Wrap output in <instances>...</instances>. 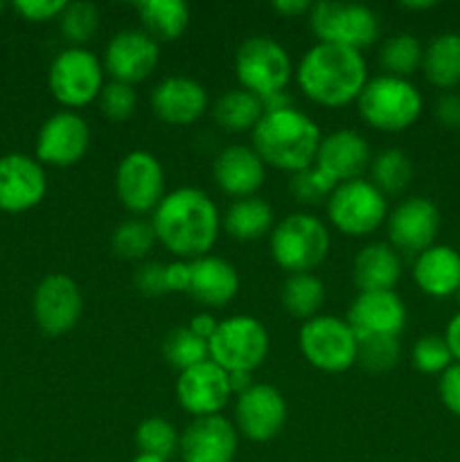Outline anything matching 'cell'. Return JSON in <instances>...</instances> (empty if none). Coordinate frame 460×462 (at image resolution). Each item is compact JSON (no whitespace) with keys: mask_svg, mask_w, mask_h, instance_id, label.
<instances>
[{"mask_svg":"<svg viewBox=\"0 0 460 462\" xmlns=\"http://www.w3.org/2000/svg\"><path fill=\"white\" fill-rule=\"evenodd\" d=\"M156 242L176 260H198L210 255L221 233V212L210 194L183 185L162 197L152 212Z\"/></svg>","mask_w":460,"mask_h":462,"instance_id":"cell-1","label":"cell"},{"mask_svg":"<svg viewBox=\"0 0 460 462\" xmlns=\"http://www.w3.org/2000/svg\"><path fill=\"white\" fill-rule=\"evenodd\" d=\"M293 79L302 95L318 106L343 108L359 99L370 77L359 50L316 43L298 61Z\"/></svg>","mask_w":460,"mask_h":462,"instance_id":"cell-2","label":"cell"},{"mask_svg":"<svg viewBox=\"0 0 460 462\" xmlns=\"http://www.w3.org/2000/svg\"><path fill=\"white\" fill-rule=\"evenodd\" d=\"M323 131L311 116L296 106L266 111L251 131V147L273 170L296 171L314 165Z\"/></svg>","mask_w":460,"mask_h":462,"instance_id":"cell-3","label":"cell"},{"mask_svg":"<svg viewBox=\"0 0 460 462\" xmlns=\"http://www.w3.org/2000/svg\"><path fill=\"white\" fill-rule=\"evenodd\" d=\"M329 246L327 226L311 212H291L269 235L271 257L287 275L314 273L327 260Z\"/></svg>","mask_w":460,"mask_h":462,"instance_id":"cell-4","label":"cell"},{"mask_svg":"<svg viewBox=\"0 0 460 462\" xmlns=\"http://www.w3.org/2000/svg\"><path fill=\"white\" fill-rule=\"evenodd\" d=\"M361 120L382 134H401L419 120L424 108L422 93L410 79L377 75L368 79L356 99Z\"/></svg>","mask_w":460,"mask_h":462,"instance_id":"cell-5","label":"cell"},{"mask_svg":"<svg viewBox=\"0 0 460 462\" xmlns=\"http://www.w3.org/2000/svg\"><path fill=\"white\" fill-rule=\"evenodd\" d=\"M293 72L296 68H293L291 54L273 36H248L235 52V75H237L239 88L262 99L287 90Z\"/></svg>","mask_w":460,"mask_h":462,"instance_id":"cell-6","label":"cell"},{"mask_svg":"<svg viewBox=\"0 0 460 462\" xmlns=\"http://www.w3.org/2000/svg\"><path fill=\"white\" fill-rule=\"evenodd\" d=\"M210 361L225 373H255L271 352V334L260 319L235 314L219 320L207 341Z\"/></svg>","mask_w":460,"mask_h":462,"instance_id":"cell-7","label":"cell"},{"mask_svg":"<svg viewBox=\"0 0 460 462\" xmlns=\"http://www.w3.org/2000/svg\"><path fill=\"white\" fill-rule=\"evenodd\" d=\"M307 21L311 34L316 36V43L343 45L359 52L377 43L382 34L377 14L368 5L359 3H336V0L311 3Z\"/></svg>","mask_w":460,"mask_h":462,"instance_id":"cell-8","label":"cell"},{"mask_svg":"<svg viewBox=\"0 0 460 462\" xmlns=\"http://www.w3.org/2000/svg\"><path fill=\"white\" fill-rule=\"evenodd\" d=\"M298 347L307 364L320 373L341 374L356 365V334L338 316L318 314L305 320L298 332Z\"/></svg>","mask_w":460,"mask_h":462,"instance_id":"cell-9","label":"cell"},{"mask_svg":"<svg viewBox=\"0 0 460 462\" xmlns=\"http://www.w3.org/2000/svg\"><path fill=\"white\" fill-rule=\"evenodd\" d=\"M325 212L329 224L345 237H368L386 224L391 208L368 179H354L336 185L325 203Z\"/></svg>","mask_w":460,"mask_h":462,"instance_id":"cell-10","label":"cell"},{"mask_svg":"<svg viewBox=\"0 0 460 462\" xmlns=\"http://www.w3.org/2000/svg\"><path fill=\"white\" fill-rule=\"evenodd\" d=\"M104 63L88 48H66L54 57L48 72V86L59 104L75 111L97 102L104 88Z\"/></svg>","mask_w":460,"mask_h":462,"instance_id":"cell-11","label":"cell"},{"mask_svg":"<svg viewBox=\"0 0 460 462\" xmlns=\"http://www.w3.org/2000/svg\"><path fill=\"white\" fill-rule=\"evenodd\" d=\"M115 197L131 215H152L165 197V170L162 162L144 149L126 153L115 167Z\"/></svg>","mask_w":460,"mask_h":462,"instance_id":"cell-12","label":"cell"},{"mask_svg":"<svg viewBox=\"0 0 460 462\" xmlns=\"http://www.w3.org/2000/svg\"><path fill=\"white\" fill-rule=\"evenodd\" d=\"M34 320L48 337L72 332L84 314V293L66 273H50L36 287L32 298Z\"/></svg>","mask_w":460,"mask_h":462,"instance_id":"cell-13","label":"cell"},{"mask_svg":"<svg viewBox=\"0 0 460 462\" xmlns=\"http://www.w3.org/2000/svg\"><path fill=\"white\" fill-rule=\"evenodd\" d=\"M289 409L282 393L271 383H253L235 400L233 424L251 442H269L282 433Z\"/></svg>","mask_w":460,"mask_h":462,"instance_id":"cell-14","label":"cell"},{"mask_svg":"<svg viewBox=\"0 0 460 462\" xmlns=\"http://www.w3.org/2000/svg\"><path fill=\"white\" fill-rule=\"evenodd\" d=\"M440 230V210L427 197H406L388 212L386 235L388 244L397 253L419 255L436 244Z\"/></svg>","mask_w":460,"mask_h":462,"instance_id":"cell-15","label":"cell"},{"mask_svg":"<svg viewBox=\"0 0 460 462\" xmlns=\"http://www.w3.org/2000/svg\"><path fill=\"white\" fill-rule=\"evenodd\" d=\"M102 63L111 81L135 86L149 79L161 63V43L140 27L122 30L106 43Z\"/></svg>","mask_w":460,"mask_h":462,"instance_id":"cell-16","label":"cell"},{"mask_svg":"<svg viewBox=\"0 0 460 462\" xmlns=\"http://www.w3.org/2000/svg\"><path fill=\"white\" fill-rule=\"evenodd\" d=\"M174 393L180 409L192 415V420L221 415L233 397L230 374L210 359L179 373Z\"/></svg>","mask_w":460,"mask_h":462,"instance_id":"cell-17","label":"cell"},{"mask_svg":"<svg viewBox=\"0 0 460 462\" xmlns=\"http://www.w3.org/2000/svg\"><path fill=\"white\" fill-rule=\"evenodd\" d=\"M90 126L77 111H59L43 122L36 138V161L50 167H72L88 153Z\"/></svg>","mask_w":460,"mask_h":462,"instance_id":"cell-18","label":"cell"},{"mask_svg":"<svg viewBox=\"0 0 460 462\" xmlns=\"http://www.w3.org/2000/svg\"><path fill=\"white\" fill-rule=\"evenodd\" d=\"M153 116L170 126H189L210 108L207 88L188 75H170L158 81L149 95Z\"/></svg>","mask_w":460,"mask_h":462,"instance_id":"cell-19","label":"cell"},{"mask_svg":"<svg viewBox=\"0 0 460 462\" xmlns=\"http://www.w3.org/2000/svg\"><path fill=\"white\" fill-rule=\"evenodd\" d=\"M239 433L225 415L194 418L180 431V462H233L237 456Z\"/></svg>","mask_w":460,"mask_h":462,"instance_id":"cell-20","label":"cell"},{"mask_svg":"<svg viewBox=\"0 0 460 462\" xmlns=\"http://www.w3.org/2000/svg\"><path fill=\"white\" fill-rule=\"evenodd\" d=\"M48 192V176L36 158L7 153L0 158V210L25 212Z\"/></svg>","mask_w":460,"mask_h":462,"instance_id":"cell-21","label":"cell"},{"mask_svg":"<svg viewBox=\"0 0 460 462\" xmlns=\"http://www.w3.org/2000/svg\"><path fill=\"white\" fill-rule=\"evenodd\" d=\"M345 320L356 337H400L409 320V311L397 291H359L350 302Z\"/></svg>","mask_w":460,"mask_h":462,"instance_id":"cell-22","label":"cell"},{"mask_svg":"<svg viewBox=\"0 0 460 462\" xmlns=\"http://www.w3.org/2000/svg\"><path fill=\"white\" fill-rule=\"evenodd\" d=\"M212 179L225 197H255L266 180V165L251 144H228L212 161Z\"/></svg>","mask_w":460,"mask_h":462,"instance_id":"cell-23","label":"cell"},{"mask_svg":"<svg viewBox=\"0 0 460 462\" xmlns=\"http://www.w3.org/2000/svg\"><path fill=\"white\" fill-rule=\"evenodd\" d=\"M373 162L370 143L354 129H336L323 135L314 165L325 174L332 176L336 183L363 179Z\"/></svg>","mask_w":460,"mask_h":462,"instance_id":"cell-24","label":"cell"},{"mask_svg":"<svg viewBox=\"0 0 460 462\" xmlns=\"http://www.w3.org/2000/svg\"><path fill=\"white\" fill-rule=\"evenodd\" d=\"M239 273L235 264L216 255L189 260L188 296L207 310L230 305L239 293Z\"/></svg>","mask_w":460,"mask_h":462,"instance_id":"cell-25","label":"cell"},{"mask_svg":"<svg viewBox=\"0 0 460 462\" xmlns=\"http://www.w3.org/2000/svg\"><path fill=\"white\" fill-rule=\"evenodd\" d=\"M413 280L427 296H454L460 289V253L446 244H433L415 255Z\"/></svg>","mask_w":460,"mask_h":462,"instance_id":"cell-26","label":"cell"},{"mask_svg":"<svg viewBox=\"0 0 460 462\" xmlns=\"http://www.w3.org/2000/svg\"><path fill=\"white\" fill-rule=\"evenodd\" d=\"M401 257L388 242H370L352 262V282L359 291H395L401 280Z\"/></svg>","mask_w":460,"mask_h":462,"instance_id":"cell-27","label":"cell"},{"mask_svg":"<svg viewBox=\"0 0 460 462\" xmlns=\"http://www.w3.org/2000/svg\"><path fill=\"white\" fill-rule=\"evenodd\" d=\"M275 226V212L260 194L246 199H235L221 215V230L235 242H260L271 235Z\"/></svg>","mask_w":460,"mask_h":462,"instance_id":"cell-28","label":"cell"},{"mask_svg":"<svg viewBox=\"0 0 460 462\" xmlns=\"http://www.w3.org/2000/svg\"><path fill=\"white\" fill-rule=\"evenodd\" d=\"M140 30L147 32L156 43H171L188 32L192 14L183 0H143L135 3Z\"/></svg>","mask_w":460,"mask_h":462,"instance_id":"cell-29","label":"cell"},{"mask_svg":"<svg viewBox=\"0 0 460 462\" xmlns=\"http://www.w3.org/2000/svg\"><path fill=\"white\" fill-rule=\"evenodd\" d=\"M422 72L437 88H454L460 84V34L442 32L424 48Z\"/></svg>","mask_w":460,"mask_h":462,"instance_id":"cell-30","label":"cell"},{"mask_svg":"<svg viewBox=\"0 0 460 462\" xmlns=\"http://www.w3.org/2000/svg\"><path fill=\"white\" fill-rule=\"evenodd\" d=\"M264 116L262 97L248 93L244 88H230L221 93L212 104V117L216 126L230 134H246L257 126Z\"/></svg>","mask_w":460,"mask_h":462,"instance_id":"cell-31","label":"cell"},{"mask_svg":"<svg viewBox=\"0 0 460 462\" xmlns=\"http://www.w3.org/2000/svg\"><path fill=\"white\" fill-rule=\"evenodd\" d=\"M280 300L287 314L305 323L318 316L320 307L325 305V282L316 273L287 275L280 289Z\"/></svg>","mask_w":460,"mask_h":462,"instance_id":"cell-32","label":"cell"},{"mask_svg":"<svg viewBox=\"0 0 460 462\" xmlns=\"http://www.w3.org/2000/svg\"><path fill=\"white\" fill-rule=\"evenodd\" d=\"M368 180L383 194V197H397L406 192L413 180V161L401 149H383L368 167Z\"/></svg>","mask_w":460,"mask_h":462,"instance_id":"cell-33","label":"cell"},{"mask_svg":"<svg viewBox=\"0 0 460 462\" xmlns=\"http://www.w3.org/2000/svg\"><path fill=\"white\" fill-rule=\"evenodd\" d=\"M422 59L424 45L419 43L418 36L409 34V32L388 36L379 48V66L383 68V75L409 79L413 72L422 68Z\"/></svg>","mask_w":460,"mask_h":462,"instance_id":"cell-34","label":"cell"},{"mask_svg":"<svg viewBox=\"0 0 460 462\" xmlns=\"http://www.w3.org/2000/svg\"><path fill=\"white\" fill-rule=\"evenodd\" d=\"M156 233L149 219L143 217H131L117 224L111 235V248L115 257L129 262H143L156 246Z\"/></svg>","mask_w":460,"mask_h":462,"instance_id":"cell-35","label":"cell"},{"mask_svg":"<svg viewBox=\"0 0 460 462\" xmlns=\"http://www.w3.org/2000/svg\"><path fill=\"white\" fill-rule=\"evenodd\" d=\"M133 440L140 454L161 456V458L170 462L179 454L180 433L176 431V427L170 420L161 418V415H152V418L143 420L138 424Z\"/></svg>","mask_w":460,"mask_h":462,"instance_id":"cell-36","label":"cell"},{"mask_svg":"<svg viewBox=\"0 0 460 462\" xmlns=\"http://www.w3.org/2000/svg\"><path fill=\"white\" fill-rule=\"evenodd\" d=\"M401 359L400 337H356V365L373 374L391 373Z\"/></svg>","mask_w":460,"mask_h":462,"instance_id":"cell-37","label":"cell"},{"mask_svg":"<svg viewBox=\"0 0 460 462\" xmlns=\"http://www.w3.org/2000/svg\"><path fill=\"white\" fill-rule=\"evenodd\" d=\"M57 21L70 48H86V43L93 41L99 30V9L88 0H75V3H66Z\"/></svg>","mask_w":460,"mask_h":462,"instance_id":"cell-38","label":"cell"},{"mask_svg":"<svg viewBox=\"0 0 460 462\" xmlns=\"http://www.w3.org/2000/svg\"><path fill=\"white\" fill-rule=\"evenodd\" d=\"M162 355H165L167 364L179 370V373L210 359L207 341L198 338L188 325L185 328H174L167 334L165 341H162Z\"/></svg>","mask_w":460,"mask_h":462,"instance_id":"cell-39","label":"cell"},{"mask_svg":"<svg viewBox=\"0 0 460 462\" xmlns=\"http://www.w3.org/2000/svg\"><path fill=\"white\" fill-rule=\"evenodd\" d=\"M336 180L329 174H325L320 167L311 165L307 170L296 171L291 174L289 180V192L302 206H320V203H327V199L332 197V192L336 189Z\"/></svg>","mask_w":460,"mask_h":462,"instance_id":"cell-40","label":"cell"},{"mask_svg":"<svg viewBox=\"0 0 460 462\" xmlns=\"http://www.w3.org/2000/svg\"><path fill=\"white\" fill-rule=\"evenodd\" d=\"M410 361H413L415 370H419L422 374H442L451 364H454V356H451V350L449 346H446L445 337L424 334V337H419L418 341L413 343Z\"/></svg>","mask_w":460,"mask_h":462,"instance_id":"cell-41","label":"cell"},{"mask_svg":"<svg viewBox=\"0 0 460 462\" xmlns=\"http://www.w3.org/2000/svg\"><path fill=\"white\" fill-rule=\"evenodd\" d=\"M97 106L106 120L124 122L138 108V90L122 81H106L97 97Z\"/></svg>","mask_w":460,"mask_h":462,"instance_id":"cell-42","label":"cell"},{"mask_svg":"<svg viewBox=\"0 0 460 462\" xmlns=\"http://www.w3.org/2000/svg\"><path fill=\"white\" fill-rule=\"evenodd\" d=\"M133 284L143 296H165V293H170V289H167V264H162V262H140L133 271Z\"/></svg>","mask_w":460,"mask_h":462,"instance_id":"cell-43","label":"cell"},{"mask_svg":"<svg viewBox=\"0 0 460 462\" xmlns=\"http://www.w3.org/2000/svg\"><path fill=\"white\" fill-rule=\"evenodd\" d=\"M63 7H66L63 0H18V3H14V9L32 23H45L59 18Z\"/></svg>","mask_w":460,"mask_h":462,"instance_id":"cell-44","label":"cell"},{"mask_svg":"<svg viewBox=\"0 0 460 462\" xmlns=\"http://www.w3.org/2000/svg\"><path fill=\"white\" fill-rule=\"evenodd\" d=\"M437 395L446 411L460 418V364H451L437 379Z\"/></svg>","mask_w":460,"mask_h":462,"instance_id":"cell-45","label":"cell"},{"mask_svg":"<svg viewBox=\"0 0 460 462\" xmlns=\"http://www.w3.org/2000/svg\"><path fill=\"white\" fill-rule=\"evenodd\" d=\"M433 116L445 129H460V93H442L433 106Z\"/></svg>","mask_w":460,"mask_h":462,"instance_id":"cell-46","label":"cell"},{"mask_svg":"<svg viewBox=\"0 0 460 462\" xmlns=\"http://www.w3.org/2000/svg\"><path fill=\"white\" fill-rule=\"evenodd\" d=\"M189 284V260H176L167 264V289L170 293H185Z\"/></svg>","mask_w":460,"mask_h":462,"instance_id":"cell-47","label":"cell"},{"mask_svg":"<svg viewBox=\"0 0 460 462\" xmlns=\"http://www.w3.org/2000/svg\"><path fill=\"white\" fill-rule=\"evenodd\" d=\"M216 325H219V320L212 316V311H198V314H194L192 319H189L188 328L192 329L198 338H203V341H210V337L215 334Z\"/></svg>","mask_w":460,"mask_h":462,"instance_id":"cell-48","label":"cell"},{"mask_svg":"<svg viewBox=\"0 0 460 462\" xmlns=\"http://www.w3.org/2000/svg\"><path fill=\"white\" fill-rule=\"evenodd\" d=\"M273 9L284 18H298L309 14L311 3H307V0H275Z\"/></svg>","mask_w":460,"mask_h":462,"instance_id":"cell-49","label":"cell"},{"mask_svg":"<svg viewBox=\"0 0 460 462\" xmlns=\"http://www.w3.org/2000/svg\"><path fill=\"white\" fill-rule=\"evenodd\" d=\"M445 341L449 346L451 356H454V364H460V311H455L449 323H446Z\"/></svg>","mask_w":460,"mask_h":462,"instance_id":"cell-50","label":"cell"},{"mask_svg":"<svg viewBox=\"0 0 460 462\" xmlns=\"http://www.w3.org/2000/svg\"><path fill=\"white\" fill-rule=\"evenodd\" d=\"M230 374V388H233V395H242L248 388L253 386V373H228Z\"/></svg>","mask_w":460,"mask_h":462,"instance_id":"cell-51","label":"cell"},{"mask_svg":"<svg viewBox=\"0 0 460 462\" xmlns=\"http://www.w3.org/2000/svg\"><path fill=\"white\" fill-rule=\"evenodd\" d=\"M401 7L409 9V12H424V9L436 7V3H433V0H422V3H401Z\"/></svg>","mask_w":460,"mask_h":462,"instance_id":"cell-52","label":"cell"},{"mask_svg":"<svg viewBox=\"0 0 460 462\" xmlns=\"http://www.w3.org/2000/svg\"><path fill=\"white\" fill-rule=\"evenodd\" d=\"M133 462H167L165 458H161V456H152V454H135Z\"/></svg>","mask_w":460,"mask_h":462,"instance_id":"cell-53","label":"cell"},{"mask_svg":"<svg viewBox=\"0 0 460 462\" xmlns=\"http://www.w3.org/2000/svg\"><path fill=\"white\" fill-rule=\"evenodd\" d=\"M3 9H5V3H3V0H0V14H3Z\"/></svg>","mask_w":460,"mask_h":462,"instance_id":"cell-54","label":"cell"},{"mask_svg":"<svg viewBox=\"0 0 460 462\" xmlns=\"http://www.w3.org/2000/svg\"><path fill=\"white\" fill-rule=\"evenodd\" d=\"M18 462H30V460H18Z\"/></svg>","mask_w":460,"mask_h":462,"instance_id":"cell-55","label":"cell"},{"mask_svg":"<svg viewBox=\"0 0 460 462\" xmlns=\"http://www.w3.org/2000/svg\"><path fill=\"white\" fill-rule=\"evenodd\" d=\"M458 298H460V289H458Z\"/></svg>","mask_w":460,"mask_h":462,"instance_id":"cell-56","label":"cell"}]
</instances>
